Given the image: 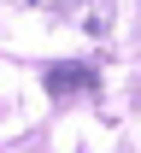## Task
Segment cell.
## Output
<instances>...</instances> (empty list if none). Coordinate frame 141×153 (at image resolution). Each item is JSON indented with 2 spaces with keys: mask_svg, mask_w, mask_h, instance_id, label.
Returning a JSON list of instances; mask_svg holds the SVG:
<instances>
[{
  "mask_svg": "<svg viewBox=\"0 0 141 153\" xmlns=\"http://www.w3.org/2000/svg\"><path fill=\"white\" fill-rule=\"evenodd\" d=\"M47 88H53V94H65V88H88V71H77V65H71V71H47Z\"/></svg>",
  "mask_w": 141,
  "mask_h": 153,
  "instance_id": "6da1fadb",
  "label": "cell"
}]
</instances>
